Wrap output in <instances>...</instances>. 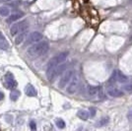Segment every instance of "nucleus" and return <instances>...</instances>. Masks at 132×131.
I'll use <instances>...</instances> for the list:
<instances>
[{
  "instance_id": "1",
  "label": "nucleus",
  "mask_w": 132,
  "mask_h": 131,
  "mask_svg": "<svg viewBox=\"0 0 132 131\" xmlns=\"http://www.w3.org/2000/svg\"><path fill=\"white\" fill-rule=\"evenodd\" d=\"M50 48V45L46 42H38L36 44H32L28 49V54L31 57H39L40 55L47 52Z\"/></svg>"
},
{
  "instance_id": "2",
  "label": "nucleus",
  "mask_w": 132,
  "mask_h": 131,
  "mask_svg": "<svg viewBox=\"0 0 132 131\" xmlns=\"http://www.w3.org/2000/svg\"><path fill=\"white\" fill-rule=\"evenodd\" d=\"M29 27V22L28 20L24 19V20H20L16 22L10 29V34L12 37H16L17 35H19L20 33H22L24 31H26Z\"/></svg>"
},
{
  "instance_id": "3",
  "label": "nucleus",
  "mask_w": 132,
  "mask_h": 131,
  "mask_svg": "<svg viewBox=\"0 0 132 131\" xmlns=\"http://www.w3.org/2000/svg\"><path fill=\"white\" fill-rule=\"evenodd\" d=\"M79 86H80V76L78 75L77 73H75L74 76L72 77L71 81L67 85L66 92L68 94H70V95H72V94H74L77 91Z\"/></svg>"
},
{
  "instance_id": "4",
  "label": "nucleus",
  "mask_w": 132,
  "mask_h": 131,
  "mask_svg": "<svg viewBox=\"0 0 132 131\" xmlns=\"http://www.w3.org/2000/svg\"><path fill=\"white\" fill-rule=\"evenodd\" d=\"M68 55H69L68 51H63V52L58 53L57 55H55L54 57H52L50 59L47 66H58L61 63H64L65 60L67 59V57H68Z\"/></svg>"
},
{
  "instance_id": "5",
  "label": "nucleus",
  "mask_w": 132,
  "mask_h": 131,
  "mask_svg": "<svg viewBox=\"0 0 132 131\" xmlns=\"http://www.w3.org/2000/svg\"><path fill=\"white\" fill-rule=\"evenodd\" d=\"M74 74H75V71H74V70H72V69L66 70V71L62 74L60 80H59V84H58L59 88H61V89L65 88L66 86L69 84V82L71 81L72 77L74 76Z\"/></svg>"
},
{
  "instance_id": "6",
  "label": "nucleus",
  "mask_w": 132,
  "mask_h": 131,
  "mask_svg": "<svg viewBox=\"0 0 132 131\" xmlns=\"http://www.w3.org/2000/svg\"><path fill=\"white\" fill-rule=\"evenodd\" d=\"M42 39H43V34H40L39 32H33L30 35H28L25 44L26 45H32L38 42H40Z\"/></svg>"
},
{
  "instance_id": "7",
  "label": "nucleus",
  "mask_w": 132,
  "mask_h": 131,
  "mask_svg": "<svg viewBox=\"0 0 132 131\" xmlns=\"http://www.w3.org/2000/svg\"><path fill=\"white\" fill-rule=\"evenodd\" d=\"M4 81H5L6 87L8 89H14L15 87H17V81L14 78V75L10 72L6 73L5 77H4Z\"/></svg>"
},
{
  "instance_id": "8",
  "label": "nucleus",
  "mask_w": 132,
  "mask_h": 131,
  "mask_svg": "<svg viewBox=\"0 0 132 131\" xmlns=\"http://www.w3.org/2000/svg\"><path fill=\"white\" fill-rule=\"evenodd\" d=\"M23 17H24V13H22V12H15V13H12V14H10L9 16L7 17L6 22L8 23V24L13 22H17L20 19H22Z\"/></svg>"
},
{
  "instance_id": "9",
  "label": "nucleus",
  "mask_w": 132,
  "mask_h": 131,
  "mask_svg": "<svg viewBox=\"0 0 132 131\" xmlns=\"http://www.w3.org/2000/svg\"><path fill=\"white\" fill-rule=\"evenodd\" d=\"M25 93L29 97H36L38 95L36 88L34 87L32 84H27V86L25 87Z\"/></svg>"
},
{
  "instance_id": "10",
  "label": "nucleus",
  "mask_w": 132,
  "mask_h": 131,
  "mask_svg": "<svg viewBox=\"0 0 132 131\" xmlns=\"http://www.w3.org/2000/svg\"><path fill=\"white\" fill-rule=\"evenodd\" d=\"M108 95L112 98H119V97L123 96V92H121L120 90L116 89V88H111V89L108 90Z\"/></svg>"
},
{
  "instance_id": "11",
  "label": "nucleus",
  "mask_w": 132,
  "mask_h": 131,
  "mask_svg": "<svg viewBox=\"0 0 132 131\" xmlns=\"http://www.w3.org/2000/svg\"><path fill=\"white\" fill-rule=\"evenodd\" d=\"M9 48V43L5 38V36L2 33H0V49L2 50H6Z\"/></svg>"
},
{
  "instance_id": "12",
  "label": "nucleus",
  "mask_w": 132,
  "mask_h": 131,
  "mask_svg": "<svg viewBox=\"0 0 132 131\" xmlns=\"http://www.w3.org/2000/svg\"><path fill=\"white\" fill-rule=\"evenodd\" d=\"M27 37H28L27 30H26V31H24V32H22V33H20L19 35H17L16 38H15V44H16L17 45H20L24 40H26Z\"/></svg>"
},
{
  "instance_id": "13",
  "label": "nucleus",
  "mask_w": 132,
  "mask_h": 131,
  "mask_svg": "<svg viewBox=\"0 0 132 131\" xmlns=\"http://www.w3.org/2000/svg\"><path fill=\"white\" fill-rule=\"evenodd\" d=\"M101 87H95V86H90L88 88V95L90 97H95L96 95L100 94V91H101Z\"/></svg>"
},
{
  "instance_id": "14",
  "label": "nucleus",
  "mask_w": 132,
  "mask_h": 131,
  "mask_svg": "<svg viewBox=\"0 0 132 131\" xmlns=\"http://www.w3.org/2000/svg\"><path fill=\"white\" fill-rule=\"evenodd\" d=\"M116 78H117V81L119 83H123V84H125L127 83L128 81V78L125 74H123L122 72L120 71H116Z\"/></svg>"
},
{
  "instance_id": "15",
  "label": "nucleus",
  "mask_w": 132,
  "mask_h": 131,
  "mask_svg": "<svg viewBox=\"0 0 132 131\" xmlns=\"http://www.w3.org/2000/svg\"><path fill=\"white\" fill-rule=\"evenodd\" d=\"M10 8L7 6H1L0 7V16L2 17H8L10 15Z\"/></svg>"
},
{
  "instance_id": "16",
  "label": "nucleus",
  "mask_w": 132,
  "mask_h": 131,
  "mask_svg": "<svg viewBox=\"0 0 132 131\" xmlns=\"http://www.w3.org/2000/svg\"><path fill=\"white\" fill-rule=\"evenodd\" d=\"M77 115L78 117L81 118L82 120H87L89 118V116H90V113H89L87 110H79Z\"/></svg>"
},
{
  "instance_id": "17",
  "label": "nucleus",
  "mask_w": 132,
  "mask_h": 131,
  "mask_svg": "<svg viewBox=\"0 0 132 131\" xmlns=\"http://www.w3.org/2000/svg\"><path fill=\"white\" fill-rule=\"evenodd\" d=\"M20 95H21V93H20V91H17V90H14V91H12L11 93H10V99H11L13 102H15V101H17L18 99H19V97H20Z\"/></svg>"
},
{
  "instance_id": "18",
  "label": "nucleus",
  "mask_w": 132,
  "mask_h": 131,
  "mask_svg": "<svg viewBox=\"0 0 132 131\" xmlns=\"http://www.w3.org/2000/svg\"><path fill=\"white\" fill-rule=\"evenodd\" d=\"M109 121H110V117H109V116H105V117H103V118H102V119L98 122V123H99V124H98V126L106 125V124L109 123Z\"/></svg>"
},
{
  "instance_id": "19",
  "label": "nucleus",
  "mask_w": 132,
  "mask_h": 131,
  "mask_svg": "<svg viewBox=\"0 0 132 131\" xmlns=\"http://www.w3.org/2000/svg\"><path fill=\"white\" fill-rule=\"evenodd\" d=\"M55 124H56V126H57L58 128H60V129H62V128H64V127H65V122H64V120L61 119V118L56 119Z\"/></svg>"
},
{
  "instance_id": "20",
  "label": "nucleus",
  "mask_w": 132,
  "mask_h": 131,
  "mask_svg": "<svg viewBox=\"0 0 132 131\" xmlns=\"http://www.w3.org/2000/svg\"><path fill=\"white\" fill-rule=\"evenodd\" d=\"M123 90H125L126 92H132V82L125 84L123 86Z\"/></svg>"
},
{
  "instance_id": "21",
  "label": "nucleus",
  "mask_w": 132,
  "mask_h": 131,
  "mask_svg": "<svg viewBox=\"0 0 132 131\" xmlns=\"http://www.w3.org/2000/svg\"><path fill=\"white\" fill-rule=\"evenodd\" d=\"M30 126H31V129H33V130H35L37 128V125H36V122L35 121H31L30 122Z\"/></svg>"
},
{
  "instance_id": "22",
  "label": "nucleus",
  "mask_w": 132,
  "mask_h": 131,
  "mask_svg": "<svg viewBox=\"0 0 132 131\" xmlns=\"http://www.w3.org/2000/svg\"><path fill=\"white\" fill-rule=\"evenodd\" d=\"M90 112H91V116H95V114H96V109H94V108H91L90 109Z\"/></svg>"
},
{
  "instance_id": "23",
  "label": "nucleus",
  "mask_w": 132,
  "mask_h": 131,
  "mask_svg": "<svg viewBox=\"0 0 132 131\" xmlns=\"http://www.w3.org/2000/svg\"><path fill=\"white\" fill-rule=\"evenodd\" d=\"M127 118L129 120H132V109L128 112V114H127Z\"/></svg>"
},
{
  "instance_id": "24",
  "label": "nucleus",
  "mask_w": 132,
  "mask_h": 131,
  "mask_svg": "<svg viewBox=\"0 0 132 131\" xmlns=\"http://www.w3.org/2000/svg\"><path fill=\"white\" fill-rule=\"evenodd\" d=\"M4 99V94L2 93V92H0V101H2Z\"/></svg>"
},
{
  "instance_id": "25",
  "label": "nucleus",
  "mask_w": 132,
  "mask_h": 131,
  "mask_svg": "<svg viewBox=\"0 0 132 131\" xmlns=\"http://www.w3.org/2000/svg\"><path fill=\"white\" fill-rule=\"evenodd\" d=\"M12 0H0V2H10Z\"/></svg>"
},
{
  "instance_id": "26",
  "label": "nucleus",
  "mask_w": 132,
  "mask_h": 131,
  "mask_svg": "<svg viewBox=\"0 0 132 131\" xmlns=\"http://www.w3.org/2000/svg\"><path fill=\"white\" fill-rule=\"evenodd\" d=\"M130 2H131V3H132V0H130Z\"/></svg>"
}]
</instances>
